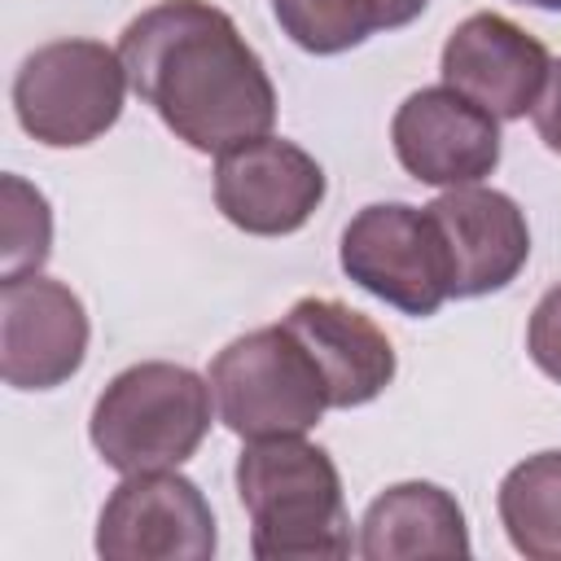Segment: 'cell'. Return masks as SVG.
Listing matches in <instances>:
<instances>
[{
  "label": "cell",
  "mask_w": 561,
  "mask_h": 561,
  "mask_svg": "<svg viewBox=\"0 0 561 561\" xmlns=\"http://www.w3.org/2000/svg\"><path fill=\"white\" fill-rule=\"evenodd\" d=\"M131 92L197 153L272 136L276 88L237 22L210 0H158L118 35Z\"/></svg>",
  "instance_id": "obj_1"
},
{
  "label": "cell",
  "mask_w": 561,
  "mask_h": 561,
  "mask_svg": "<svg viewBox=\"0 0 561 561\" xmlns=\"http://www.w3.org/2000/svg\"><path fill=\"white\" fill-rule=\"evenodd\" d=\"M232 478L250 517V552L259 561L351 552L342 473L320 443H307L302 434L250 438Z\"/></svg>",
  "instance_id": "obj_2"
},
{
  "label": "cell",
  "mask_w": 561,
  "mask_h": 561,
  "mask_svg": "<svg viewBox=\"0 0 561 561\" xmlns=\"http://www.w3.org/2000/svg\"><path fill=\"white\" fill-rule=\"evenodd\" d=\"M210 403L206 377L171 359H145L96 394L88 438L118 473L180 469L210 434Z\"/></svg>",
  "instance_id": "obj_3"
},
{
  "label": "cell",
  "mask_w": 561,
  "mask_h": 561,
  "mask_svg": "<svg viewBox=\"0 0 561 561\" xmlns=\"http://www.w3.org/2000/svg\"><path fill=\"white\" fill-rule=\"evenodd\" d=\"M206 381L219 421L245 443L307 434L333 408L316 359L285 324H263L232 337L210 359Z\"/></svg>",
  "instance_id": "obj_4"
},
{
  "label": "cell",
  "mask_w": 561,
  "mask_h": 561,
  "mask_svg": "<svg viewBox=\"0 0 561 561\" xmlns=\"http://www.w3.org/2000/svg\"><path fill=\"white\" fill-rule=\"evenodd\" d=\"M127 96V66L101 39H53L26 53L13 75V114L22 131L48 149L101 140Z\"/></svg>",
  "instance_id": "obj_5"
},
{
  "label": "cell",
  "mask_w": 561,
  "mask_h": 561,
  "mask_svg": "<svg viewBox=\"0 0 561 561\" xmlns=\"http://www.w3.org/2000/svg\"><path fill=\"white\" fill-rule=\"evenodd\" d=\"M337 259L359 289H368L373 298L390 302L403 316L425 320L451 298L447 254L425 206H408V202L364 206L342 228Z\"/></svg>",
  "instance_id": "obj_6"
},
{
  "label": "cell",
  "mask_w": 561,
  "mask_h": 561,
  "mask_svg": "<svg viewBox=\"0 0 561 561\" xmlns=\"http://www.w3.org/2000/svg\"><path fill=\"white\" fill-rule=\"evenodd\" d=\"M215 548V508L175 469L123 473L96 517V552L105 561H210Z\"/></svg>",
  "instance_id": "obj_7"
},
{
  "label": "cell",
  "mask_w": 561,
  "mask_h": 561,
  "mask_svg": "<svg viewBox=\"0 0 561 561\" xmlns=\"http://www.w3.org/2000/svg\"><path fill=\"white\" fill-rule=\"evenodd\" d=\"M88 307L53 276L0 280V377L13 390H57L88 359Z\"/></svg>",
  "instance_id": "obj_8"
},
{
  "label": "cell",
  "mask_w": 561,
  "mask_h": 561,
  "mask_svg": "<svg viewBox=\"0 0 561 561\" xmlns=\"http://www.w3.org/2000/svg\"><path fill=\"white\" fill-rule=\"evenodd\" d=\"M324 167L294 140L259 136L215 162V206L250 237H289L324 202Z\"/></svg>",
  "instance_id": "obj_9"
},
{
  "label": "cell",
  "mask_w": 561,
  "mask_h": 561,
  "mask_svg": "<svg viewBox=\"0 0 561 561\" xmlns=\"http://www.w3.org/2000/svg\"><path fill=\"white\" fill-rule=\"evenodd\" d=\"M399 167L430 188L482 184L500 167V118L460 96L456 88L412 92L390 123Z\"/></svg>",
  "instance_id": "obj_10"
},
{
  "label": "cell",
  "mask_w": 561,
  "mask_h": 561,
  "mask_svg": "<svg viewBox=\"0 0 561 561\" xmlns=\"http://www.w3.org/2000/svg\"><path fill=\"white\" fill-rule=\"evenodd\" d=\"M447 254V289L451 298H486L517 280L530 259L526 210L486 184L443 188L430 206Z\"/></svg>",
  "instance_id": "obj_11"
},
{
  "label": "cell",
  "mask_w": 561,
  "mask_h": 561,
  "mask_svg": "<svg viewBox=\"0 0 561 561\" xmlns=\"http://www.w3.org/2000/svg\"><path fill=\"white\" fill-rule=\"evenodd\" d=\"M548 48L522 31L504 13H469L443 44L438 70L443 83L495 114L500 123L526 118L543 79H548Z\"/></svg>",
  "instance_id": "obj_12"
},
{
  "label": "cell",
  "mask_w": 561,
  "mask_h": 561,
  "mask_svg": "<svg viewBox=\"0 0 561 561\" xmlns=\"http://www.w3.org/2000/svg\"><path fill=\"white\" fill-rule=\"evenodd\" d=\"M316 359L333 408L373 403L399 373L390 337L355 307L337 298H298L280 320Z\"/></svg>",
  "instance_id": "obj_13"
},
{
  "label": "cell",
  "mask_w": 561,
  "mask_h": 561,
  "mask_svg": "<svg viewBox=\"0 0 561 561\" xmlns=\"http://www.w3.org/2000/svg\"><path fill=\"white\" fill-rule=\"evenodd\" d=\"M355 548L364 561L469 557L465 508L438 482H394L364 508Z\"/></svg>",
  "instance_id": "obj_14"
},
{
  "label": "cell",
  "mask_w": 561,
  "mask_h": 561,
  "mask_svg": "<svg viewBox=\"0 0 561 561\" xmlns=\"http://www.w3.org/2000/svg\"><path fill=\"white\" fill-rule=\"evenodd\" d=\"M508 543L530 561H561V451L513 465L495 495Z\"/></svg>",
  "instance_id": "obj_15"
},
{
  "label": "cell",
  "mask_w": 561,
  "mask_h": 561,
  "mask_svg": "<svg viewBox=\"0 0 561 561\" xmlns=\"http://www.w3.org/2000/svg\"><path fill=\"white\" fill-rule=\"evenodd\" d=\"M272 18L302 53L316 57L359 48L373 31H381L377 0H272Z\"/></svg>",
  "instance_id": "obj_16"
},
{
  "label": "cell",
  "mask_w": 561,
  "mask_h": 561,
  "mask_svg": "<svg viewBox=\"0 0 561 561\" xmlns=\"http://www.w3.org/2000/svg\"><path fill=\"white\" fill-rule=\"evenodd\" d=\"M53 254L48 197L22 175L0 180V280L35 276Z\"/></svg>",
  "instance_id": "obj_17"
},
{
  "label": "cell",
  "mask_w": 561,
  "mask_h": 561,
  "mask_svg": "<svg viewBox=\"0 0 561 561\" xmlns=\"http://www.w3.org/2000/svg\"><path fill=\"white\" fill-rule=\"evenodd\" d=\"M526 351L543 377L561 381V280L543 289V298L535 302L530 324H526Z\"/></svg>",
  "instance_id": "obj_18"
},
{
  "label": "cell",
  "mask_w": 561,
  "mask_h": 561,
  "mask_svg": "<svg viewBox=\"0 0 561 561\" xmlns=\"http://www.w3.org/2000/svg\"><path fill=\"white\" fill-rule=\"evenodd\" d=\"M530 118H535L539 140L552 153H561V57L548 66V79H543V88H539V96L530 105Z\"/></svg>",
  "instance_id": "obj_19"
},
{
  "label": "cell",
  "mask_w": 561,
  "mask_h": 561,
  "mask_svg": "<svg viewBox=\"0 0 561 561\" xmlns=\"http://www.w3.org/2000/svg\"><path fill=\"white\" fill-rule=\"evenodd\" d=\"M425 4H430V0H377V22H381L386 31L408 26V22H416V18L425 13Z\"/></svg>",
  "instance_id": "obj_20"
},
{
  "label": "cell",
  "mask_w": 561,
  "mask_h": 561,
  "mask_svg": "<svg viewBox=\"0 0 561 561\" xmlns=\"http://www.w3.org/2000/svg\"><path fill=\"white\" fill-rule=\"evenodd\" d=\"M517 4H530V9H548V13H561V0H517Z\"/></svg>",
  "instance_id": "obj_21"
}]
</instances>
